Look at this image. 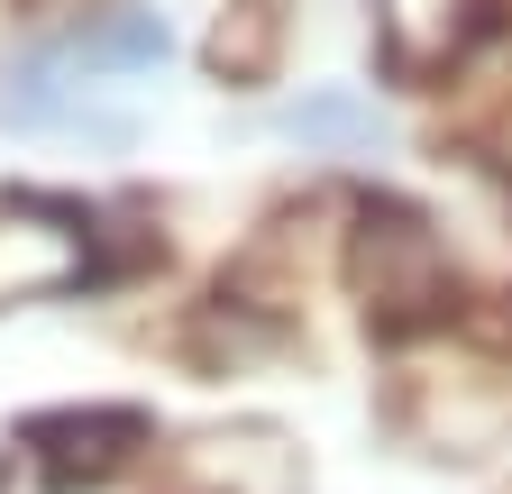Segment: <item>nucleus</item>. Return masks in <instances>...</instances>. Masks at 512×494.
<instances>
[{"label":"nucleus","instance_id":"1","mask_svg":"<svg viewBox=\"0 0 512 494\" xmlns=\"http://www.w3.org/2000/svg\"><path fill=\"white\" fill-rule=\"evenodd\" d=\"M348 220H357L348 229V275H357L366 312L384 330H421V321H439L448 302H458L467 275H458L448 229L430 211H412V202H357Z\"/></svg>","mask_w":512,"mask_h":494},{"label":"nucleus","instance_id":"2","mask_svg":"<svg viewBox=\"0 0 512 494\" xmlns=\"http://www.w3.org/2000/svg\"><path fill=\"white\" fill-rule=\"evenodd\" d=\"M19 449L37 458L46 485H101L138 449H156V421L138 403H55V412L19 421Z\"/></svg>","mask_w":512,"mask_h":494},{"label":"nucleus","instance_id":"3","mask_svg":"<svg viewBox=\"0 0 512 494\" xmlns=\"http://www.w3.org/2000/svg\"><path fill=\"white\" fill-rule=\"evenodd\" d=\"M92 266V229L74 211H0V302H37V293H64V284H83Z\"/></svg>","mask_w":512,"mask_h":494},{"label":"nucleus","instance_id":"4","mask_svg":"<svg viewBox=\"0 0 512 494\" xmlns=\"http://www.w3.org/2000/svg\"><path fill=\"white\" fill-rule=\"evenodd\" d=\"M64 74H74V55H64V46L19 55V65L0 74V129H74V119H83V92L64 83Z\"/></svg>","mask_w":512,"mask_h":494},{"label":"nucleus","instance_id":"5","mask_svg":"<svg viewBox=\"0 0 512 494\" xmlns=\"http://www.w3.org/2000/svg\"><path fill=\"white\" fill-rule=\"evenodd\" d=\"M64 55H74V74H128V65H156L165 55V28L138 19V10H119V19H92L64 37Z\"/></svg>","mask_w":512,"mask_h":494},{"label":"nucleus","instance_id":"6","mask_svg":"<svg viewBox=\"0 0 512 494\" xmlns=\"http://www.w3.org/2000/svg\"><path fill=\"white\" fill-rule=\"evenodd\" d=\"M384 19H394V46L421 55L439 28H458V0H384Z\"/></svg>","mask_w":512,"mask_h":494},{"label":"nucleus","instance_id":"7","mask_svg":"<svg viewBox=\"0 0 512 494\" xmlns=\"http://www.w3.org/2000/svg\"><path fill=\"white\" fill-rule=\"evenodd\" d=\"M366 129H375V119H366L357 101H302V110H293V138H330V147H339V138H366Z\"/></svg>","mask_w":512,"mask_h":494}]
</instances>
